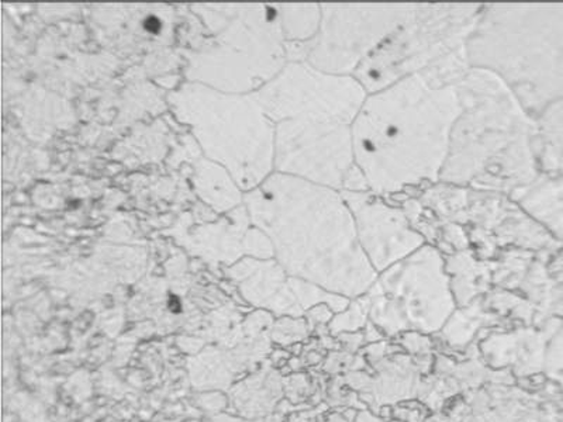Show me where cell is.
Returning a JSON list of instances; mask_svg holds the SVG:
<instances>
[{
    "label": "cell",
    "mask_w": 563,
    "mask_h": 422,
    "mask_svg": "<svg viewBox=\"0 0 563 422\" xmlns=\"http://www.w3.org/2000/svg\"><path fill=\"white\" fill-rule=\"evenodd\" d=\"M246 202L251 219L271 240L279 265L291 278L350 300L368 293L378 279L340 190L274 174Z\"/></svg>",
    "instance_id": "cell-1"
},
{
    "label": "cell",
    "mask_w": 563,
    "mask_h": 422,
    "mask_svg": "<svg viewBox=\"0 0 563 422\" xmlns=\"http://www.w3.org/2000/svg\"><path fill=\"white\" fill-rule=\"evenodd\" d=\"M460 113L456 88L420 75L369 93L352 123V148L371 192L387 198L440 184Z\"/></svg>",
    "instance_id": "cell-2"
},
{
    "label": "cell",
    "mask_w": 563,
    "mask_h": 422,
    "mask_svg": "<svg viewBox=\"0 0 563 422\" xmlns=\"http://www.w3.org/2000/svg\"><path fill=\"white\" fill-rule=\"evenodd\" d=\"M461 113L440 182L511 195L541 175L538 124L507 85L472 68L456 87Z\"/></svg>",
    "instance_id": "cell-3"
},
{
    "label": "cell",
    "mask_w": 563,
    "mask_h": 422,
    "mask_svg": "<svg viewBox=\"0 0 563 422\" xmlns=\"http://www.w3.org/2000/svg\"><path fill=\"white\" fill-rule=\"evenodd\" d=\"M466 53L471 68L499 77L536 120L563 100V7H484Z\"/></svg>",
    "instance_id": "cell-4"
},
{
    "label": "cell",
    "mask_w": 563,
    "mask_h": 422,
    "mask_svg": "<svg viewBox=\"0 0 563 422\" xmlns=\"http://www.w3.org/2000/svg\"><path fill=\"white\" fill-rule=\"evenodd\" d=\"M169 100L209 157L224 164L241 188H260L269 178L275 167L276 127L254 97L214 92L196 84Z\"/></svg>",
    "instance_id": "cell-5"
},
{
    "label": "cell",
    "mask_w": 563,
    "mask_h": 422,
    "mask_svg": "<svg viewBox=\"0 0 563 422\" xmlns=\"http://www.w3.org/2000/svg\"><path fill=\"white\" fill-rule=\"evenodd\" d=\"M482 8L479 4H416L410 19L354 77L368 95L375 93L465 52Z\"/></svg>",
    "instance_id": "cell-6"
},
{
    "label": "cell",
    "mask_w": 563,
    "mask_h": 422,
    "mask_svg": "<svg viewBox=\"0 0 563 422\" xmlns=\"http://www.w3.org/2000/svg\"><path fill=\"white\" fill-rule=\"evenodd\" d=\"M365 296L369 320L387 334L437 333L457 304L445 258L431 244L379 274Z\"/></svg>",
    "instance_id": "cell-7"
},
{
    "label": "cell",
    "mask_w": 563,
    "mask_h": 422,
    "mask_svg": "<svg viewBox=\"0 0 563 422\" xmlns=\"http://www.w3.org/2000/svg\"><path fill=\"white\" fill-rule=\"evenodd\" d=\"M420 202L442 221L462 227L471 224L467 238L479 245V253L486 256L495 254L500 246L544 249L555 243L509 195L440 182L430 186Z\"/></svg>",
    "instance_id": "cell-8"
},
{
    "label": "cell",
    "mask_w": 563,
    "mask_h": 422,
    "mask_svg": "<svg viewBox=\"0 0 563 422\" xmlns=\"http://www.w3.org/2000/svg\"><path fill=\"white\" fill-rule=\"evenodd\" d=\"M416 4L321 7L323 19L313 42L296 45L300 58L327 74L354 77L386 40L413 14Z\"/></svg>",
    "instance_id": "cell-9"
},
{
    "label": "cell",
    "mask_w": 563,
    "mask_h": 422,
    "mask_svg": "<svg viewBox=\"0 0 563 422\" xmlns=\"http://www.w3.org/2000/svg\"><path fill=\"white\" fill-rule=\"evenodd\" d=\"M253 97L276 124L314 120L352 125L368 92L355 77L327 74L303 62H291Z\"/></svg>",
    "instance_id": "cell-10"
},
{
    "label": "cell",
    "mask_w": 563,
    "mask_h": 422,
    "mask_svg": "<svg viewBox=\"0 0 563 422\" xmlns=\"http://www.w3.org/2000/svg\"><path fill=\"white\" fill-rule=\"evenodd\" d=\"M355 165L352 125L314 120L276 124L275 168L278 174L343 190Z\"/></svg>",
    "instance_id": "cell-11"
},
{
    "label": "cell",
    "mask_w": 563,
    "mask_h": 422,
    "mask_svg": "<svg viewBox=\"0 0 563 422\" xmlns=\"http://www.w3.org/2000/svg\"><path fill=\"white\" fill-rule=\"evenodd\" d=\"M354 215L362 251L376 274L424 246V235L411 225L401 208L372 192H341Z\"/></svg>",
    "instance_id": "cell-12"
},
{
    "label": "cell",
    "mask_w": 563,
    "mask_h": 422,
    "mask_svg": "<svg viewBox=\"0 0 563 422\" xmlns=\"http://www.w3.org/2000/svg\"><path fill=\"white\" fill-rule=\"evenodd\" d=\"M445 263L456 303H467L484 288L487 276H489V268L477 263L474 255L466 251L450 255Z\"/></svg>",
    "instance_id": "cell-13"
},
{
    "label": "cell",
    "mask_w": 563,
    "mask_h": 422,
    "mask_svg": "<svg viewBox=\"0 0 563 422\" xmlns=\"http://www.w3.org/2000/svg\"><path fill=\"white\" fill-rule=\"evenodd\" d=\"M279 16L286 44L306 45L319 34L323 12L320 7L279 8Z\"/></svg>",
    "instance_id": "cell-14"
},
{
    "label": "cell",
    "mask_w": 563,
    "mask_h": 422,
    "mask_svg": "<svg viewBox=\"0 0 563 422\" xmlns=\"http://www.w3.org/2000/svg\"><path fill=\"white\" fill-rule=\"evenodd\" d=\"M369 319V300L366 296L351 300L349 308L343 313L335 315L333 329L356 331L365 326Z\"/></svg>",
    "instance_id": "cell-15"
},
{
    "label": "cell",
    "mask_w": 563,
    "mask_h": 422,
    "mask_svg": "<svg viewBox=\"0 0 563 422\" xmlns=\"http://www.w3.org/2000/svg\"><path fill=\"white\" fill-rule=\"evenodd\" d=\"M548 374L563 387V331L552 341L547 356Z\"/></svg>",
    "instance_id": "cell-16"
},
{
    "label": "cell",
    "mask_w": 563,
    "mask_h": 422,
    "mask_svg": "<svg viewBox=\"0 0 563 422\" xmlns=\"http://www.w3.org/2000/svg\"><path fill=\"white\" fill-rule=\"evenodd\" d=\"M341 192L362 193L371 192L368 180H366L364 173L354 165L349 175L345 176L343 190Z\"/></svg>",
    "instance_id": "cell-17"
}]
</instances>
